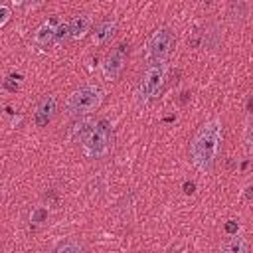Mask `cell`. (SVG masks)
<instances>
[{
  "instance_id": "cell-6",
  "label": "cell",
  "mask_w": 253,
  "mask_h": 253,
  "mask_svg": "<svg viewBox=\"0 0 253 253\" xmlns=\"http://www.w3.org/2000/svg\"><path fill=\"white\" fill-rule=\"evenodd\" d=\"M63 22L57 18V16H51L49 20H45L34 34V43L40 45V47H47L51 45L55 40H57V32H59V26Z\"/></svg>"
},
{
  "instance_id": "cell-13",
  "label": "cell",
  "mask_w": 253,
  "mask_h": 253,
  "mask_svg": "<svg viewBox=\"0 0 253 253\" xmlns=\"http://www.w3.org/2000/svg\"><path fill=\"white\" fill-rule=\"evenodd\" d=\"M243 16H245V4L243 2H233L231 4V10H229L231 22H239Z\"/></svg>"
},
{
  "instance_id": "cell-19",
  "label": "cell",
  "mask_w": 253,
  "mask_h": 253,
  "mask_svg": "<svg viewBox=\"0 0 253 253\" xmlns=\"http://www.w3.org/2000/svg\"><path fill=\"white\" fill-rule=\"evenodd\" d=\"M42 0H30V6H36V4H40Z\"/></svg>"
},
{
  "instance_id": "cell-15",
  "label": "cell",
  "mask_w": 253,
  "mask_h": 253,
  "mask_svg": "<svg viewBox=\"0 0 253 253\" xmlns=\"http://www.w3.org/2000/svg\"><path fill=\"white\" fill-rule=\"evenodd\" d=\"M14 79H16L14 75L6 77V79H4V89H8V91H16V89L20 87V83H18V81H14Z\"/></svg>"
},
{
  "instance_id": "cell-8",
  "label": "cell",
  "mask_w": 253,
  "mask_h": 253,
  "mask_svg": "<svg viewBox=\"0 0 253 253\" xmlns=\"http://www.w3.org/2000/svg\"><path fill=\"white\" fill-rule=\"evenodd\" d=\"M55 109H57V99L53 95H45L34 113V123L38 126H45L51 121V117L55 115Z\"/></svg>"
},
{
  "instance_id": "cell-4",
  "label": "cell",
  "mask_w": 253,
  "mask_h": 253,
  "mask_svg": "<svg viewBox=\"0 0 253 253\" xmlns=\"http://www.w3.org/2000/svg\"><path fill=\"white\" fill-rule=\"evenodd\" d=\"M166 79V63H154L150 65L138 81V89H136V99L138 103H148L150 99H154L160 91V87L164 85Z\"/></svg>"
},
{
  "instance_id": "cell-5",
  "label": "cell",
  "mask_w": 253,
  "mask_h": 253,
  "mask_svg": "<svg viewBox=\"0 0 253 253\" xmlns=\"http://www.w3.org/2000/svg\"><path fill=\"white\" fill-rule=\"evenodd\" d=\"M172 47H174V36H172V32L166 30V28L156 30V32L148 38V42H146L144 57H146V61H148L150 65H154V63H164L166 57L170 55Z\"/></svg>"
},
{
  "instance_id": "cell-7",
  "label": "cell",
  "mask_w": 253,
  "mask_h": 253,
  "mask_svg": "<svg viewBox=\"0 0 253 253\" xmlns=\"http://www.w3.org/2000/svg\"><path fill=\"white\" fill-rule=\"evenodd\" d=\"M125 51H126V45H119L115 51H111V53L103 59L101 71H103V75H105L107 79H115V77H119V73L123 71V67H125Z\"/></svg>"
},
{
  "instance_id": "cell-10",
  "label": "cell",
  "mask_w": 253,
  "mask_h": 253,
  "mask_svg": "<svg viewBox=\"0 0 253 253\" xmlns=\"http://www.w3.org/2000/svg\"><path fill=\"white\" fill-rule=\"evenodd\" d=\"M115 32H117V22H115V20H105V22H101V24L95 28V32H93V43L101 45V43L109 42V40L115 36Z\"/></svg>"
},
{
  "instance_id": "cell-18",
  "label": "cell",
  "mask_w": 253,
  "mask_h": 253,
  "mask_svg": "<svg viewBox=\"0 0 253 253\" xmlns=\"http://www.w3.org/2000/svg\"><path fill=\"white\" fill-rule=\"evenodd\" d=\"M245 196H247V200H253V186L247 188V194H245Z\"/></svg>"
},
{
  "instance_id": "cell-9",
  "label": "cell",
  "mask_w": 253,
  "mask_h": 253,
  "mask_svg": "<svg viewBox=\"0 0 253 253\" xmlns=\"http://www.w3.org/2000/svg\"><path fill=\"white\" fill-rule=\"evenodd\" d=\"M91 28V18L87 14H81V16H75L71 22H69V38L71 40H81Z\"/></svg>"
},
{
  "instance_id": "cell-16",
  "label": "cell",
  "mask_w": 253,
  "mask_h": 253,
  "mask_svg": "<svg viewBox=\"0 0 253 253\" xmlns=\"http://www.w3.org/2000/svg\"><path fill=\"white\" fill-rule=\"evenodd\" d=\"M8 18H10V10H8V6H0V26H4V24L8 22Z\"/></svg>"
},
{
  "instance_id": "cell-12",
  "label": "cell",
  "mask_w": 253,
  "mask_h": 253,
  "mask_svg": "<svg viewBox=\"0 0 253 253\" xmlns=\"http://www.w3.org/2000/svg\"><path fill=\"white\" fill-rule=\"evenodd\" d=\"M81 249H83V245H81L79 241H75V239L61 241V243H57V245L53 247L55 253H79Z\"/></svg>"
},
{
  "instance_id": "cell-11",
  "label": "cell",
  "mask_w": 253,
  "mask_h": 253,
  "mask_svg": "<svg viewBox=\"0 0 253 253\" xmlns=\"http://www.w3.org/2000/svg\"><path fill=\"white\" fill-rule=\"evenodd\" d=\"M247 249H249V245H247L245 237H239V235L231 237L227 243L221 245V251H229V253H245Z\"/></svg>"
},
{
  "instance_id": "cell-2",
  "label": "cell",
  "mask_w": 253,
  "mask_h": 253,
  "mask_svg": "<svg viewBox=\"0 0 253 253\" xmlns=\"http://www.w3.org/2000/svg\"><path fill=\"white\" fill-rule=\"evenodd\" d=\"M103 101V91L97 85H85L73 91L65 103L67 113L71 117H83L91 111H95Z\"/></svg>"
},
{
  "instance_id": "cell-14",
  "label": "cell",
  "mask_w": 253,
  "mask_h": 253,
  "mask_svg": "<svg viewBox=\"0 0 253 253\" xmlns=\"http://www.w3.org/2000/svg\"><path fill=\"white\" fill-rule=\"evenodd\" d=\"M245 142H247V148L251 150V148H253V119L247 123V130H245Z\"/></svg>"
},
{
  "instance_id": "cell-17",
  "label": "cell",
  "mask_w": 253,
  "mask_h": 253,
  "mask_svg": "<svg viewBox=\"0 0 253 253\" xmlns=\"http://www.w3.org/2000/svg\"><path fill=\"white\" fill-rule=\"evenodd\" d=\"M184 192L186 194H192L194 192V184H184Z\"/></svg>"
},
{
  "instance_id": "cell-3",
  "label": "cell",
  "mask_w": 253,
  "mask_h": 253,
  "mask_svg": "<svg viewBox=\"0 0 253 253\" xmlns=\"http://www.w3.org/2000/svg\"><path fill=\"white\" fill-rule=\"evenodd\" d=\"M83 142V152L89 158H103L109 150H111V142H113V132H111V125L107 121H99L81 140Z\"/></svg>"
},
{
  "instance_id": "cell-1",
  "label": "cell",
  "mask_w": 253,
  "mask_h": 253,
  "mask_svg": "<svg viewBox=\"0 0 253 253\" xmlns=\"http://www.w3.org/2000/svg\"><path fill=\"white\" fill-rule=\"evenodd\" d=\"M223 125L219 119H211L200 126L190 142V158L200 172H210L215 164V156L221 142Z\"/></svg>"
}]
</instances>
